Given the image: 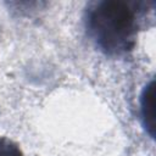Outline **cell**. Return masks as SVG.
Returning a JSON list of instances; mask_svg holds the SVG:
<instances>
[{
  "label": "cell",
  "instance_id": "6da1fadb",
  "mask_svg": "<svg viewBox=\"0 0 156 156\" xmlns=\"http://www.w3.org/2000/svg\"><path fill=\"white\" fill-rule=\"evenodd\" d=\"M143 10L136 2L101 0L91 2L84 13L87 33L94 45L106 56L128 55L136 44Z\"/></svg>",
  "mask_w": 156,
  "mask_h": 156
},
{
  "label": "cell",
  "instance_id": "7a4b0ae2",
  "mask_svg": "<svg viewBox=\"0 0 156 156\" xmlns=\"http://www.w3.org/2000/svg\"><path fill=\"white\" fill-rule=\"evenodd\" d=\"M155 85L154 80H150L143 89L140 94V118L141 123L146 130V133L154 138L155 135V117H154V101H155V95H154Z\"/></svg>",
  "mask_w": 156,
  "mask_h": 156
},
{
  "label": "cell",
  "instance_id": "3957f363",
  "mask_svg": "<svg viewBox=\"0 0 156 156\" xmlns=\"http://www.w3.org/2000/svg\"><path fill=\"white\" fill-rule=\"evenodd\" d=\"M0 156H24L20 146L6 136L0 135Z\"/></svg>",
  "mask_w": 156,
  "mask_h": 156
}]
</instances>
